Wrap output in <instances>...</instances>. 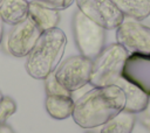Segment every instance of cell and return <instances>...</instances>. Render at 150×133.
I'll list each match as a JSON object with an SVG mask.
<instances>
[{
  "label": "cell",
  "mask_w": 150,
  "mask_h": 133,
  "mask_svg": "<svg viewBox=\"0 0 150 133\" xmlns=\"http://www.w3.org/2000/svg\"><path fill=\"white\" fill-rule=\"evenodd\" d=\"M138 114H141L139 120H141L142 125L149 128L150 127V96H149V100H148V105H146L145 110Z\"/></svg>",
  "instance_id": "d6986e66"
},
{
  "label": "cell",
  "mask_w": 150,
  "mask_h": 133,
  "mask_svg": "<svg viewBox=\"0 0 150 133\" xmlns=\"http://www.w3.org/2000/svg\"><path fill=\"white\" fill-rule=\"evenodd\" d=\"M2 97H4V96H2V93H1V92H0V102H1V100H2Z\"/></svg>",
  "instance_id": "44dd1931"
},
{
  "label": "cell",
  "mask_w": 150,
  "mask_h": 133,
  "mask_svg": "<svg viewBox=\"0 0 150 133\" xmlns=\"http://www.w3.org/2000/svg\"><path fill=\"white\" fill-rule=\"evenodd\" d=\"M67 46V36L59 27L45 30L27 56L26 70L34 79H45L61 63Z\"/></svg>",
  "instance_id": "7a4b0ae2"
},
{
  "label": "cell",
  "mask_w": 150,
  "mask_h": 133,
  "mask_svg": "<svg viewBox=\"0 0 150 133\" xmlns=\"http://www.w3.org/2000/svg\"><path fill=\"white\" fill-rule=\"evenodd\" d=\"M73 34L80 54L94 60L104 48L105 29L91 21L79 9L73 15Z\"/></svg>",
  "instance_id": "277c9868"
},
{
  "label": "cell",
  "mask_w": 150,
  "mask_h": 133,
  "mask_svg": "<svg viewBox=\"0 0 150 133\" xmlns=\"http://www.w3.org/2000/svg\"><path fill=\"white\" fill-rule=\"evenodd\" d=\"M87 133H94V132H87Z\"/></svg>",
  "instance_id": "603a6c76"
},
{
  "label": "cell",
  "mask_w": 150,
  "mask_h": 133,
  "mask_svg": "<svg viewBox=\"0 0 150 133\" xmlns=\"http://www.w3.org/2000/svg\"><path fill=\"white\" fill-rule=\"evenodd\" d=\"M77 9L105 30L116 29L124 15L111 0H75Z\"/></svg>",
  "instance_id": "52a82bcc"
},
{
  "label": "cell",
  "mask_w": 150,
  "mask_h": 133,
  "mask_svg": "<svg viewBox=\"0 0 150 133\" xmlns=\"http://www.w3.org/2000/svg\"><path fill=\"white\" fill-rule=\"evenodd\" d=\"M149 131H150V127H149Z\"/></svg>",
  "instance_id": "cb8c5ba5"
},
{
  "label": "cell",
  "mask_w": 150,
  "mask_h": 133,
  "mask_svg": "<svg viewBox=\"0 0 150 133\" xmlns=\"http://www.w3.org/2000/svg\"><path fill=\"white\" fill-rule=\"evenodd\" d=\"M27 0H4L0 6V19L5 24L15 26L28 19Z\"/></svg>",
  "instance_id": "7c38bea8"
},
{
  "label": "cell",
  "mask_w": 150,
  "mask_h": 133,
  "mask_svg": "<svg viewBox=\"0 0 150 133\" xmlns=\"http://www.w3.org/2000/svg\"><path fill=\"white\" fill-rule=\"evenodd\" d=\"M2 36H4V22L0 19V44H1V41H2Z\"/></svg>",
  "instance_id": "ffe728a7"
},
{
  "label": "cell",
  "mask_w": 150,
  "mask_h": 133,
  "mask_svg": "<svg viewBox=\"0 0 150 133\" xmlns=\"http://www.w3.org/2000/svg\"><path fill=\"white\" fill-rule=\"evenodd\" d=\"M136 114L121 111L114 118L102 125L100 133H131L136 124Z\"/></svg>",
  "instance_id": "9a60e30c"
},
{
  "label": "cell",
  "mask_w": 150,
  "mask_h": 133,
  "mask_svg": "<svg viewBox=\"0 0 150 133\" xmlns=\"http://www.w3.org/2000/svg\"><path fill=\"white\" fill-rule=\"evenodd\" d=\"M128 51L117 42L105 46L93 60L89 84L94 88L115 85L122 77Z\"/></svg>",
  "instance_id": "3957f363"
},
{
  "label": "cell",
  "mask_w": 150,
  "mask_h": 133,
  "mask_svg": "<svg viewBox=\"0 0 150 133\" xmlns=\"http://www.w3.org/2000/svg\"><path fill=\"white\" fill-rule=\"evenodd\" d=\"M122 77L150 96V54L129 55L122 71Z\"/></svg>",
  "instance_id": "9c48e42d"
},
{
  "label": "cell",
  "mask_w": 150,
  "mask_h": 133,
  "mask_svg": "<svg viewBox=\"0 0 150 133\" xmlns=\"http://www.w3.org/2000/svg\"><path fill=\"white\" fill-rule=\"evenodd\" d=\"M116 41L129 55L150 54V27L124 16L122 23L116 28Z\"/></svg>",
  "instance_id": "8992f818"
},
{
  "label": "cell",
  "mask_w": 150,
  "mask_h": 133,
  "mask_svg": "<svg viewBox=\"0 0 150 133\" xmlns=\"http://www.w3.org/2000/svg\"><path fill=\"white\" fill-rule=\"evenodd\" d=\"M43 80H45V89L47 96H71V92L68 91L57 82L54 72L48 75Z\"/></svg>",
  "instance_id": "2e32d148"
},
{
  "label": "cell",
  "mask_w": 150,
  "mask_h": 133,
  "mask_svg": "<svg viewBox=\"0 0 150 133\" xmlns=\"http://www.w3.org/2000/svg\"><path fill=\"white\" fill-rule=\"evenodd\" d=\"M115 85L120 86L124 92L125 96L124 111L138 114L145 110L149 100V94H146L142 89L130 83L129 80L124 79L123 77H121Z\"/></svg>",
  "instance_id": "30bf717a"
},
{
  "label": "cell",
  "mask_w": 150,
  "mask_h": 133,
  "mask_svg": "<svg viewBox=\"0 0 150 133\" xmlns=\"http://www.w3.org/2000/svg\"><path fill=\"white\" fill-rule=\"evenodd\" d=\"M41 30L28 18L25 21L12 26L7 36V50L14 57H26L34 48Z\"/></svg>",
  "instance_id": "ba28073f"
},
{
  "label": "cell",
  "mask_w": 150,
  "mask_h": 133,
  "mask_svg": "<svg viewBox=\"0 0 150 133\" xmlns=\"http://www.w3.org/2000/svg\"><path fill=\"white\" fill-rule=\"evenodd\" d=\"M59 12L60 10L48 8L34 2H29V6H28V18L41 32L57 27L60 22Z\"/></svg>",
  "instance_id": "8fae6325"
},
{
  "label": "cell",
  "mask_w": 150,
  "mask_h": 133,
  "mask_svg": "<svg viewBox=\"0 0 150 133\" xmlns=\"http://www.w3.org/2000/svg\"><path fill=\"white\" fill-rule=\"evenodd\" d=\"M124 105L125 96L120 86L93 88L75 102L71 117L80 127L95 128L123 111Z\"/></svg>",
  "instance_id": "6da1fadb"
},
{
  "label": "cell",
  "mask_w": 150,
  "mask_h": 133,
  "mask_svg": "<svg viewBox=\"0 0 150 133\" xmlns=\"http://www.w3.org/2000/svg\"><path fill=\"white\" fill-rule=\"evenodd\" d=\"M2 1H4V0H0V6H1V4H2Z\"/></svg>",
  "instance_id": "7402d4cb"
},
{
  "label": "cell",
  "mask_w": 150,
  "mask_h": 133,
  "mask_svg": "<svg viewBox=\"0 0 150 133\" xmlns=\"http://www.w3.org/2000/svg\"><path fill=\"white\" fill-rule=\"evenodd\" d=\"M93 60L75 55L66 58L54 71L57 82L68 91L74 92L89 84Z\"/></svg>",
  "instance_id": "5b68a950"
},
{
  "label": "cell",
  "mask_w": 150,
  "mask_h": 133,
  "mask_svg": "<svg viewBox=\"0 0 150 133\" xmlns=\"http://www.w3.org/2000/svg\"><path fill=\"white\" fill-rule=\"evenodd\" d=\"M16 111V104L15 102L8 97V96H4L2 100L0 102V126L4 125L7 119L14 114V112Z\"/></svg>",
  "instance_id": "e0dca14e"
},
{
  "label": "cell",
  "mask_w": 150,
  "mask_h": 133,
  "mask_svg": "<svg viewBox=\"0 0 150 133\" xmlns=\"http://www.w3.org/2000/svg\"><path fill=\"white\" fill-rule=\"evenodd\" d=\"M120 12L127 16L138 21L150 15V0H111Z\"/></svg>",
  "instance_id": "5bb4252c"
},
{
  "label": "cell",
  "mask_w": 150,
  "mask_h": 133,
  "mask_svg": "<svg viewBox=\"0 0 150 133\" xmlns=\"http://www.w3.org/2000/svg\"><path fill=\"white\" fill-rule=\"evenodd\" d=\"M75 102L71 96H47L45 106L48 114L56 119L63 120L73 114Z\"/></svg>",
  "instance_id": "4fadbf2b"
},
{
  "label": "cell",
  "mask_w": 150,
  "mask_h": 133,
  "mask_svg": "<svg viewBox=\"0 0 150 133\" xmlns=\"http://www.w3.org/2000/svg\"><path fill=\"white\" fill-rule=\"evenodd\" d=\"M27 1L39 4L41 6L53 8L56 10H63V9H67L68 7H70L75 0H27Z\"/></svg>",
  "instance_id": "ac0fdd59"
}]
</instances>
